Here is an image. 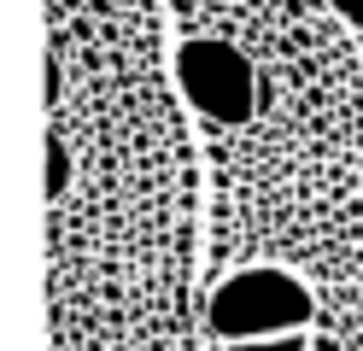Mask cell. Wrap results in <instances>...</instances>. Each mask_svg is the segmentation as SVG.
<instances>
[{
    "label": "cell",
    "mask_w": 363,
    "mask_h": 351,
    "mask_svg": "<svg viewBox=\"0 0 363 351\" xmlns=\"http://www.w3.org/2000/svg\"><path fill=\"white\" fill-rule=\"evenodd\" d=\"M176 88L211 129H240L264 106L258 65L235 41H217V35H188L176 47Z\"/></svg>",
    "instance_id": "7a4b0ae2"
},
{
    "label": "cell",
    "mask_w": 363,
    "mask_h": 351,
    "mask_svg": "<svg viewBox=\"0 0 363 351\" xmlns=\"http://www.w3.org/2000/svg\"><path fill=\"white\" fill-rule=\"evenodd\" d=\"M334 12L352 23V30H363V0H334Z\"/></svg>",
    "instance_id": "5b68a950"
},
{
    "label": "cell",
    "mask_w": 363,
    "mask_h": 351,
    "mask_svg": "<svg viewBox=\"0 0 363 351\" xmlns=\"http://www.w3.org/2000/svg\"><path fill=\"white\" fill-rule=\"evenodd\" d=\"M316 304H311V287L305 281H293L287 269H235L229 281H217V293L206 304V322L217 340H269V334H299L311 328Z\"/></svg>",
    "instance_id": "6da1fadb"
},
{
    "label": "cell",
    "mask_w": 363,
    "mask_h": 351,
    "mask_svg": "<svg viewBox=\"0 0 363 351\" xmlns=\"http://www.w3.org/2000/svg\"><path fill=\"white\" fill-rule=\"evenodd\" d=\"M65 182H71V158H65L59 140H48V194H53V199L65 194Z\"/></svg>",
    "instance_id": "277c9868"
},
{
    "label": "cell",
    "mask_w": 363,
    "mask_h": 351,
    "mask_svg": "<svg viewBox=\"0 0 363 351\" xmlns=\"http://www.w3.org/2000/svg\"><path fill=\"white\" fill-rule=\"evenodd\" d=\"M229 351H340V340H328V334H269V340H240V345H229Z\"/></svg>",
    "instance_id": "3957f363"
}]
</instances>
